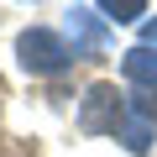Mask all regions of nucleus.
<instances>
[{
    "label": "nucleus",
    "instance_id": "nucleus-4",
    "mask_svg": "<svg viewBox=\"0 0 157 157\" xmlns=\"http://www.w3.org/2000/svg\"><path fill=\"white\" fill-rule=\"evenodd\" d=\"M121 68H126V78H131V84L157 89V47H147V42H141V47H131Z\"/></svg>",
    "mask_w": 157,
    "mask_h": 157
},
{
    "label": "nucleus",
    "instance_id": "nucleus-3",
    "mask_svg": "<svg viewBox=\"0 0 157 157\" xmlns=\"http://www.w3.org/2000/svg\"><path fill=\"white\" fill-rule=\"evenodd\" d=\"M68 47H73V58H94L105 47V16L94 6H73L68 11Z\"/></svg>",
    "mask_w": 157,
    "mask_h": 157
},
{
    "label": "nucleus",
    "instance_id": "nucleus-5",
    "mask_svg": "<svg viewBox=\"0 0 157 157\" xmlns=\"http://www.w3.org/2000/svg\"><path fill=\"white\" fill-rule=\"evenodd\" d=\"M121 141H126V152H147L152 147V121H141L131 105H126V121H121V131H115Z\"/></svg>",
    "mask_w": 157,
    "mask_h": 157
},
{
    "label": "nucleus",
    "instance_id": "nucleus-6",
    "mask_svg": "<svg viewBox=\"0 0 157 157\" xmlns=\"http://www.w3.org/2000/svg\"><path fill=\"white\" fill-rule=\"evenodd\" d=\"M105 21H136L141 11H147V0H105Z\"/></svg>",
    "mask_w": 157,
    "mask_h": 157
},
{
    "label": "nucleus",
    "instance_id": "nucleus-7",
    "mask_svg": "<svg viewBox=\"0 0 157 157\" xmlns=\"http://www.w3.org/2000/svg\"><path fill=\"white\" fill-rule=\"evenodd\" d=\"M126 105H131L141 121H152V126H157V89H141V94H136V100H126Z\"/></svg>",
    "mask_w": 157,
    "mask_h": 157
},
{
    "label": "nucleus",
    "instance_id": "nucleus-1",
    "mask_svg": "<svg viewBox=\"0 0 157 157\" xmlns=\"http://www.w3.org/2000/svg\"><path fill=\"white\" fill-rule=\"evenodd\" d=\"M16 52H21V63L32 68V73H63L68 63H78L73 58V47H68V37H58V32H47V26H26L21 37H16Z\"/></svg>",
    "mask_w": 157,
    "mask_h": 157
},
{
    "label": "nucleus",
    "instance_id": "nucleus-8",
    "mask_svg": "<svg viewBox=\"0 0 157 157\" xmlns=\"http://www.w3.org/2000/svg\"><path fill=\"white\" fill-rule=\"evenodd\" d=\"M141 42H147V47H157V21H147V32H141Z\"/></svg>",
    "mask_w": 157,
    "mask_h": 157
},
{
    "label": "nucleus",
    "instance_id": "nucleus-2",
    "mask_svg": "<svg viewBox=\"0 0 157 157\" xmlns=\"http://www.w3.org/2000/svg\"><path fill=\"white\" fill-rule=\"evenodd\" d=\"M126 121V94L115 84H89L84 89V105H78V131L89 136H115Z\"/></svg>",
    "mask_w": 157,
    "mask_h": 157
}]
</instances>
